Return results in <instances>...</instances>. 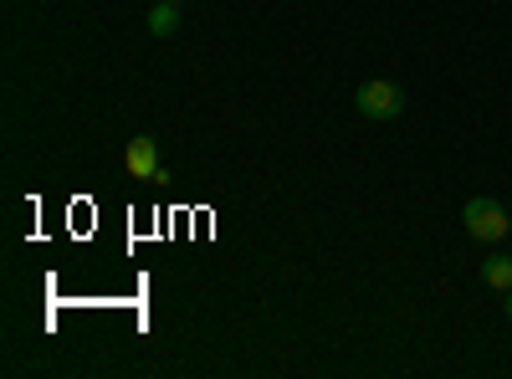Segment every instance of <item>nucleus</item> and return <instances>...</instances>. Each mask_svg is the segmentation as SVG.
<instances>
[{"mask_svg": "<svg viewBox=\"0 0 512 379\" xmlns=\"http://www.w3.org/2000/svg\"><path fill=\"white\" fill-rule=\"evenodd\" d=\"M461 221H466V236L482 241V246H492V241H502L512 231V216L502 210V200H492V195H472V200H466Z\"/></svg>", "mask_w": 512, "mask_h": 379, "instance_id": "nucleus-1", "label": "nucleus"}, {"mask_svg": "<svg viewBox=\"0 0 512 379\" xmlns=\"http://www.w3.org/2000/svg\"><path fill=\"white\" fill-rule=\"evenodd\" d=\"M144 26H149V36H175L180 31V6L175 0H159V6L144 16Z\"/></svg>", "mask_w": 512, "mask_h": 379, "instance_id": "nucleus-5", "label": "nucleus"}, {"mask_svg": "<svg viewBox=\"0 0 512 379\" xmlns=\"http://www.w3.org/2000/svg\"><path fill=\"white\" fill-rule=\"evenodd\" d=\"M175 6H185V0H175Z\"/></svg>", "mask_w": 512, "mask_h": 379, "instance_id": "nucleus-7", "label": "nucleus"}, {"mask_svg": "<svg viewBox=\"0 0 512 379\" xmlns=\"http://www.w3.org/2000/svg\"><path fill=\"white\" fill-rule=\"evenodd\" d=\"M507 236H512V231H507Z\"/></svg>", "mask_w": 512, "mask_h": 379, "instance_id": "nucleus-8", "label": "nucleus"}, {"mask_svg": "<svg viewBox=\"0 0 512 379\" xmlns=\"http://www.w3.org/2000/svg\"><path fill=\"white\" fill-rule=\"evenodd\" d=\"M354 108H359V118H369V123H390V118L405 113V93H400V82L374 77V82H364V88L354 93Z\"/></svg>", "mask_w": 512, "mask_h": 379, "instance_id": "nucleus-2", "label": "nucleus"}, {"mask_svg": "<svg viewBox=\"0 0 512 379\" xmlns=\"http://www.w3.org/2000/svg\"><path fill=\"white\" fill-rule=\"evenodd\" d=\"M502 313H507V318H512V287H507V292H502Z\"/></svg>", "mask_w": 512, "mask_h": 379, "instance_id": "nucleus-6", "label": "nucleus"}, {"mask_svg": "<svg viewBox=\"0 0 512 379\" xmlns=\"http://www.w3.org/2000/svg\"><path fill=\"white\" fill-rule=\"evenodd\" d=\"M482 282L492 292H507L512 287V251H492V257L482 262Z\"/></svg>", "mask_w": 512, "mask_h": 379, "instance_id": "nucleus-4", "label": "nucleus"}, {"mask_svg": "<svg viewBox=\"0 0 512 379\" xmlns=\"http://www.w3.org/2000/svg\"><path fill=\"white\" fill-rule=\"evenodd\" d=\"M123 170L134 175V180H154L164 170V154H159V139L154 134H134L123 149Z\"/></svg>", "mask_w": 512, "mask_h": 379, "instance_id": "nucleus-3", "label": "nucleus"}]
</instances>
